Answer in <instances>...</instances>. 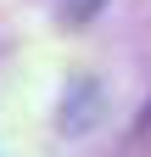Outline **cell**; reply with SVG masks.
Listing matches in <instances>:
<instances>
[{"instance_id":"6da1fadb","label":"cell","mask_w":151,"mask_h":157,"mask_svg":"<svg viewBox=\"0 0 151 157\" xmlns=\"http://www.w3.org/2000/svg\"><path fill=\"white\" fill-rule=\"evenodd\" d=\"M95 11H101V0H62V23H84Z\"/></svg>"}]
</instances>
